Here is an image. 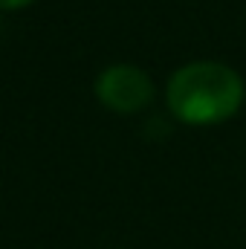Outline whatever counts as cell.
I'll return each instance as SVG.
<instances>
[{
	"instance_id": "cell-1",
	"label": "cell",
	"mask_w": 246,
	"mask_h": 249,
	"mask_svg": "<svg viewBox=\"0 0 246 249\" xmlns=\"http://www.w3.org/2000/svg\"><path fill=\"white\" fill-rule=\"evenodd\" d=\"M246 99V84L235 67L223 61H188L165 87V102L174 119L197 127L232 119Z\"/></svg>"
},
{
	"instance_id": "cell-2",
	"label": "cell",
	"mask_w": 246,
	"mask_h": 249,
	"mask_svg": "<svg viewBox=\"0 0 246 249\" xmlns=\"http://www.w3.org/2000/svg\"><path fill=\"white\" fill-rule=\"evenodd\" d=\"M93 90H96V99L107 110L127 116V113H139L151 105L154 78L136 64H110L96 75Z\"/></svg>"
},
{
	"instance_id": "cell-3",
	"label": "cell",
	"mask_w": 246,
	"mask_h": 249,
	"mask_svg": "<svg viewBox=\"0 0 246 249\" xmlns=\"http://www.w3.org/2000/svg\"><path fill=\"white\" fill-rule=\"evenodd\" d=\"M35 0H0V12H18V9H26Z\"/></svg>"
}]
</instances>
